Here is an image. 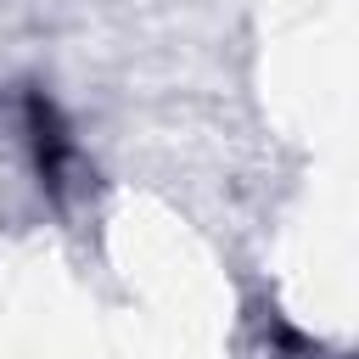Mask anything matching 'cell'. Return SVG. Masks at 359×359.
<instances>
[{"instance_id": "cell-1", "label": "cell", "mask_w": 359, "mask_h": 359, "mask_svg": "<svg viewBox=\"0 0 359 359\" xmlns=\"http://www.w3.org/2000/svg\"><path fill=\"white\" fill-rule=\"evenodd\" d=\"M28 129H34V146H39V174L50 180V185H62V168H67V129L56 123V107L50 101H39V95H28Z\"/></svg>"}]
</instances>
